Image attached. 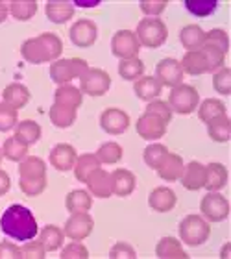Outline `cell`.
Listing matches in <instances>:
<instances>
[{
  "label": "cell",
  "instance_id": "cell-1",
  "mask_svg": "<svg viewBox=\"0 0 231 259\" xmlns=\"http://www.w3.org/2000/svg\"><path fill=\"white\" fill-rule=\"evenodd\" d=\"M0 230L6 235H10L11 239L22 241V243L35 239L39 232L37 221H35L33 213L21 204L10 205L2 213V217H0Z\"/></svg>",
  "mask_w": 231,
  "mask_h": 259
},
{
  "label": "cell",
  "instance_id": "cell-2",
  "mask_svg": "<svg viewBox=\"0 0 231 259\" xmlns=\"http://www.w3.org/2000/svg\"><path fill=\"white\" fill-rule=\"evenodd\" d=\"M224 60H226L224 52H220L211 45H204L200 50H193L183 58L181 69L191 76H198L204 72H213L216 69H222Z\"/></svg>",
  "mask_w": 231,
  "mask_h": 259
},
{
  "label": "cell",
  "instance_id": "cell-3",
  "mask_svg": "<svg viewBox=\"0 0 231 259\" xmlns=\"http://www.w3.org/2000/svg\"><path fill=\"white\" fill-rule=\"evenodd\" d=\"M61 54V41L54 33H43L37 39H30L22 45V56L32 63L54 60Z\"/></svg>",
  "mask_w": 231,
  "mask_h": 259
},
{
  "label": "cell",
  "instance_id": "cell-4",
  "mask_svg": "<svg viewBox=\"0 0 231 259\" xmlns=\"http://www.w3.org/2000/svg\"><path fill=\"white\" fill-rule=\"evenodd\" d=\"M21 187L30 196L39 194L44 187V163L39 157H28L21 165Z\"/></svg>",
  "mask_w": 231,
  "mask_h": 259
},
{
  "label": "cell",
  "instance_id": "cell-5",
  "mask_svg": "<svg viewBox=\"0 0 231 259\" xmlns=\"http://www.w3.org/2000/svg\"><path fill=\"white\" fill-rule=\"evenodd\" d=\"M211 228L200 215H189L179 222V237L189 246H200L209 239Z\"/></svg>",
  "mask_w": 231,
  "mask_h": 259
},
{
  "label": "cell",
  "instance_id": "cell-6",
  "mask_svg": "<svg viewBox=\"0 0 231 259\" xmlns=\"http://www.w3.org/2000/svg\"><path fill=\"white\" fill-rule=\"evenodd\" d=\"M167 39V26L161 19H145L137 26V41L148 49L161 47Z\"/></svg>",
  "mask_w": 231,
  "mask_h": 259
},
{
  "label": "cell",
  "instance_id": "cell-7",
  "mask_svg": "<svg viewBox=\"0 0 231 259\" xmlns=\"http://www.w3.org/2000/svg\"><path fill=\"white\" fill-rule=\"evenodd\" d=\"M198 91L191 85H176L172 87V91H170V97H168V106L172 111L176 113H181V115H189L193 113L196 106H198Z\"/></svg>",
  "mask_w": 231,
  "mask_h": 259
},
{
  "label": "cell",
  "instance_id": "cell-8",
  "mask_svg": "<svg viewBox=\"0 0 231 259\" xmlns=\"http://www.w3.org/2000/svg\"><path fill=\"white\" fill-rule=\"evenodd\" d=\"M202 213H204L205 219H209L211 222H222L226 221L227 215H229V204H227V198L224 194L216 193V191H211L204 196L202 200Z\"/></svg>",
  "mask_w": 231,
  "mask_h": 259
},
{
  "label": "cell",
  "instance_id": "cell-9",
  "mask_svg": "<svg viewBox=\"0 0 231 259\" xmlns=\"http://www.w3.org/2000/svg\"><path fill=\"white\" fill-rule=\"evenodd\" d=\"M109 85H111V80L102 69H87L81 74V89L91 97L104 95L109 89Z\"/></svg>",
  "mask_w": 231,
  "mask_h": 259
},
{
  "label": "cell",
  "instance_id": "cell-10",
  "mask_svg": "<svg viewBox=\"0 0 231 259\" xmlns=\"http://www.w3.org/2000/svg\"><path fill=\"white\" fill-rule=\"evenodd\" d=\"M111 50H113V54L118 56V58L129 60V58H135L137 52H139V41L135 37V33L128 32V30H120V32L115 33L113 43H111Z\"/></svg>",
  "mask_w": 231,
  "mask_h": 259
},
{
  "label": "cell",
  "instance_id": "cell-11",
  "mask_svg": "<svg viewBox=\"0 0 231 259\" xmlns=\"http://www.w3.org/2000/svg\"><path fill=\"white\" fill-rule=\"evenodd\" d=\"M156 78L161 85H170L176 87L181 83L183 80V69L181 63L176 60H163L157 63L156 67Z\"/></svg>",
  "mask_w": 231,
  "mask_h": 259
},
{
  "label": "cell",
  "instance_id": "cell-12",
  "mask_svg": "<svg viewBox=\"0 0 231 259\" xmlns=\"http://www.w3.org/2000/svg\"><path fill=\"white\" fill-rule=\"evenodd\" d=\"M97 35H98L97 24L93 21H89V19H81V21H78L74 26L70 28V39H72V43L76 47H81V49L91 47L97 41Z\"/></svg>",
  "mask_w": 231,
  "mask_h": 259
},
{
  "label": "cell",
  "instance_id": "cell-13",
  "mask_svg": "<svg viewBox=\"0 0 231 259\" xmlns=\"http://www.w3.org/2000/svg\"><path fill=\"white\" fill-rule=\"evenodd\" d=\"M100 126L104 128V132L113 135H120L126 132V128L129 126V117L126 111L117 108H109L102 113L100 119Z\"/></svg>",
  "mask_w": 231,
  "mask_h": 259
},
{
  "label": "cell",
  "instance_id": "cell-14",
  "mask_svg": "<svg viewBox=\"0 0 231 259\" xmlns=\"http://www.w3.org/2000/svg\"><path fill=\"white\" fill-rule=\"evenodd\" d=\"M87 70V63L81 60H70V61H58V63L52 65L50 69V76L52 80L58 81V83H65L67 80H72L74 76H78L81 72Z\"/></svg>",
  "mask_w": 231,
  "mask_h": 259
},
{
  "label": "cell",
  "instance_id": "cell-15",
  "mask_svg": "<svg viewBox=\"0 0 231 259\" xmlns=\"http://www.w3.org/2000/svg\"><path fill=\"white\" fill-rule=\"evenodd\" d=\"M93 230V219L85 213H74L67 221L65 226V235H69L70 239H85Z\"/></svg>",
  "mask_w": 231,
  "mask_h": 259
},
{
  "label": "cell",
  "instance_id": "cell-16",
  "mask_svg": "<svg viewBox=\"0 0 231 259\" xmlns=\"http://www.w3.org/2000/svg\"><path fill=\"white\" fill-rule=\"evenodd\" d=\"M181 184L187 187L189 191H196L200 187H205V178H207V174H205V167L204 165H200L196 161H191L187 167L183 168L181 172Z\"/></svg>",
  "mask_w": 231,
  "mask_h": 259
},
{
  "label": "cell",
  "instance_id": "cell-17",
  "mask_svg": "<svg viewBox=\"0 0 231 259\" xmlns=\"http://www.w3.org/2000/svg\"><path fill=\"white\" fill-rule=\"evenodd\" d=\"M165 126L167 124H165L163 120L146 113L145 117H141L139 122H137V132H139V135L145 137V139H159V137L165 135Z\"/></svg>",
  "mask_w": 231,
  "mask_h": 259
},
{
  "label": "cell",
  "instance_id": "cell-18",
  "mask_svg": "<svg viewBox=\"0 0 231 259\" xmlns=\"http://www.w3.org/2000/svg\"><path fill=\"white\" fill-rule=\"evenodd\" d=\"M135 187V178L133 174L126 170V168H118L111 174V193L118 194V196H128L131 194Z\"/></svg>",
  "mask_w": 231,
  "mask_h": 259
},
{
  "label": "cell",
  "instance_id": "cell-19",
  "mask_svg": "<svg viewBox=\"0 0 231 259\" xmlns=\"http://www.w3.org/2000/svg\"><path fill=\"white\" fill-rule=\"evenodd\" d=\"M148 202H150L152 209L165 213V211H170L176 205V194L167 187H157L150 193Z\"/></svg>",
  "mask_w": 231,
  "mask_h": 259
},
{
  "label": "cell",
  "instance_id": "cell-20",
  "mask_svg": "<svg viewBox=\"0 0 231 259\" xmlns=\"http://www.w3.org/2000/svg\"><path fill=\"white\" fill-rule=\"evenodd\" d=\"M85 184L91 187V191L100 198H106L111 194V176L108 172H104L100 168L93 170L89 176H87Z\"/></svg>",
  "mask_w": 231,
  "mask_h": 259
},
{
  "label": "cell",
  "instance_id": "cell-21",
  "mask_svg": "<svg viewBox=\"0 0 231 259\" xmlns=\"http://www.w3.org/2000/svg\"><path fill=\"white\" fill-rule=\"evenodd\" d=\"M50 161L58 170H69L76 161V150L69 145H58L50 152Z\"/></svg>",
  "mask_w": 231,
  "mask_h": 259
},
{
  "label": "cell",
  "instance_id": "cell-22",
  "mask_svg": "<svg viewBox=\"0 0 231 259\" xmlns=\"http://www.w3.org/2000/svg\"><path fill=\"white\" fill-rule=\"evenodd\" d=\"M205 187L209 191H218L227 184V168L222 163H209L205 167Z\"/></svg>",
  "mask_w": 231,
  "mask_h": 259
},
{
  "label": "cell",
  "instance_id": "cell-23",
  "mask_svg": "<svg viewBox=\"0 0 231 259\" xmlns=\"http://www.w3.org/2000/svg\"><path fill=\"white\" fill-rule=\"evenodd\" d=\"M179 39L183 47L193 52V50H200L205 45V32L196 24H189L181 30Z\"/></svg>",
  "mask_w": 231,
  "mask_h": 259
},
{
  "label": "cell",
  "instance_id": "cell-24",
  "mask_svg": "<svg viewBox=\"0 0 231 259\" xmlns=\"http://www.w3.org/2000/svg\"><path fill=\"white\" fill-rule=\"evenodd\" d=\"M135 95L143 100H154L161 95V89L163 85L157 81V78L154 76H145V78H141L137 83H135Z\"/></svg>",
  "mask_w": 231,
  "mask_h": 259
},
{
  "label": "cell",
  "instance_id": "cell-25",
  "mask_svg": "<svg viewBox=\"0 0 231 259\" xmlns=\"http://www.w3.org/2000/svg\"><path fill=\"white\" fill-rule=\"evenodd\" d=\"M157 170H159V176H161L163 180L174 182V180L179 178V176H181V172H183L181 157L176 156V154H168V156L163 159L161 165L157 167Z\"/></svg>",
  "mask_w": 231,
  "mask_h": 259
},
{
  "label": "cell",
  "instance_id": "cell-26",
  "mask_svg": "<svg viewBox=\"0 0 231 259\" xmlns=\"http://www.w3.org/2000/svg\"><path fill=\"white\" fill-rule=\"evenodd\" d=\"M209 126V137L216 143H227L231 137V122L227 119V115L216 117V119L207 122Z\"/></svg>",
  "mask_w": 231,
  "mask_h": 259
},
{
  "label": "cell",
  "instance_id": "cell-27",
  "mask_svg": "<svg viewBox=\"0 0 231 259\" xmlns=\"http://www.w3.org/2000/svg\"><path fill=\"white\" fill-rule=\"evenodd\" d=\"M4 100L8 106L11 108H22V106H26L28 100H30V93H28L26 87L19 85V83H13V85L6 87L4 89Z\"/></svg>",
  "mask_w": 231,
  "mask_h": 259
},
{
  "label": "cell",
  "instance_id": "cell-28",
  "mask_svg": "<svg viewBox=\"0 0 231 259\" xmlns=\"http://www.w3.org/2000/svg\"><path fill=\"white\" fill-rule=\"evenodd\" d=\"M72 15H74V8L69 2H49L47 4V17L52 22L61 24V22L69 21Z\"/></svg>",
  "mask_w": 231,
  "mask_h": 259
},
{
  "label": "cell",
  "instance_id": "cell-29",
  "mask_svg": "<svg viewBox=\"0 0 231 259\" xmlns=\"http://www.w3.org/2000/svg\"><path fill=\"white\" fill-rule=\"evenodd\" d=\"M222 115H226V106L220 100H215V98L204 100L198 109V117L204 122H209V120L216 119V117H222Z\"/></svg>",
  "mask_w": 231,
  "mask_h": 259
},
{
  "label": "cell",
  "instance_id": "cell-30",
  "mask_svg": "<svg viewBox=\"0 0 231 259\" xmlns=\"http://www.w3.org/2000/svg\"><path fill=\"white\" fill-rule=\"evenodd\" d=\"M39 137H41V128H39V124H35L33 120H24V122H21V124L17 126L15 139L21 141L22 145H26V146L32 145Z\"/></svg>",
  "mask_w": 231,
  "mask_h": 259
},
{
  "label": "cell",
  "instance_id": "cell-31",
  "mask_svg": "<svg viewBox=\"0 0 231 259\" xmlns=\"http://www.w3.org/2000/svg\"><path fill=\"white\" fill-rule=\"evenodd\" d=\"M118 72L124 80H135L143 76L145 72V63L139 60V58H129V60H122L118 65Z\"/></svg>",
  "mask_w": 231,
  "mask_h": 259
},
{
  "label": "cell",
  "instance_id": "cell-32",
  "mask_svg": "<svg viewBox=\"0 0 231 259\" xmlns=\"http://www.w3.org/2000/svg\"><path fill=\"white\" fill-rule=\"evenodd\" d=\"M39 243L43 244L44 250H56L63 243V232L58 226H44L39 237Z\"/></svg>",
  "mask_w": 231,
  "mask_h": 259
},
{
  "label": "cell",
  "instance_id": "cell-33",
  "mask_svg": "<svg viewBox=\"0 0 231 259\" xmlns=\"http://www.w3.org/2000/svg\"><path fill=\"white\" fill-rule=\"evenodd\" d=\"M91 207V196L83 191H74L67 196V209L72 213H85Z\"/></svg>",
  "mask_w": 231,
  "mask_h": 259
},
{
  "label": "cell",
  "instance_id": "cell-34",
  "mask_svg": "<svg viewBox=\"0 0 231 259\" xmlns=\"http://www.w3.org/2000/svg\"><path fill=\"white\" fill-rule=\"evenodd\" d=\"M74 108L63 106V104H56L52 111H50V119L58 126H70L74 122Z\"/></svg>",
  "mask_w": 231,
  "mask_h": 259
},
{
  "label": "cell",
  "instance_id": "cell-35",
  "mask_svg": "<svg viewBox=\"0 0 231 259\" xmlns=\"http://www.w3.org/2000/svg\"><path fill=\"white\" fill-rule=\"evenodd\" d=\"M98 157L93 156V154H83V156L78 159V167H76V178L80 180V182H85L87 176L93 172V170H97L98 168Z\"/></svg>",
  "mask_w": 231,
  "mask_h": 259
},
{
  "label": "cell",
  "instance_id": "cell-36",
  "mask_svg": "<svg viewBox=\"0 0 231 259\" xmlns=\"http://www.w3.org/2000/svg\"><path fill=\"white\" fill-rule=\"evenodd\" d=\"M185 8H187V11H191L194 17H209L213 15L216 11V8H218V2H215V0H204V2H193V0H187L185 2Z\"/></svg>",
  "mask_w": 231,
  "mask_h": 259
},
{
  "label": "cell",
  "instance_id": "cell-37",
  "mask_svg": "<svg viewBox=\"0 0 231 259\" xmlns=\"http://www.w3.org/2000/svg\"><path fill=\"white\" fill-rule=\"evenodd\" d=\"M56 104H63V106H70V108H78L81 104V93L74 87H59L56 93Z\"/></svg>",
  "mask_w": 231,
  "mask_h": 259
},
{
  "label": "cell",
  "instance_id": "cell-38",
  "mask_svg": "<svg viewBox=\"0 0 231 259\" xmlns=\"http://www.w3.org/2000/svg\"><path fill=\"white\" fill-rule=\"evenodd\" d=\"M98 161L102 163H117L120 157H122V148L117 145V143H104L102 146H100V150H98L97 154Z\"/></svg>",
  "mask_w": 231,
  "mask_h": 259
},
{
  "label": "cell",
  "instance_id": "cell-39",
  "mask_svg": "<svg viewBox=\"0 0 231 259\" xmlns=\"http://www.w3.org/2000/svg\"><path fill=\"white\" fill-rule=\"evenodd\" d=\"M157 255L161 257H170V255H176V257H187V254L181 250V244L177 243L176 239H163L161 243L157 244Z\"/></svg>",
  "mask_w": 231,
  "mask_h": 259
},
{
  "label": "cell",
  "instance_id": "cell-40",
  "mask_svg": "<svg viewBox=\"0 0 231 259\" xmlns=\"http://www.w3.org/2000/svg\"><path fill=\"white\" fill-rule=\"evenodd\" d=\"M167 156H168L167 148L161 145H150L145 150V161H146V165L152 168L159 167V165L163 163V159H165Z\"/></svg>",
  "mask_w": 231,
  "mask_h": 259
},
{
  "label": "cell",
  "instance_id": "cell-41",
  "mask_svg": "<svg viewBox=\"0 0 231 259\" xmlns=\"http://www.w3.org/2000/svg\"><path fill=\"white\" fill-rule=\"evenodd\" d=\"M205 45H211L218 49L220 52L227 54V49H229V37L224 30H211V32L205 33Z\"/></svg>",
  "mask_w": 231,
  "mask_h": 259
},
{
  "label": "cell",
  "instance_id": "cell-42",
  "mask_svg": "<svg viewBox=\"0 0 231 259\" xmlns=\"http://www.w3.org/2000/svg\"><path fill=\"white\" fill-rule=\"evenodd\" d=\"M146 113L152 115V117H157V119L163 120L165 124H168L170 119H172V109H170V106H168L167 102H161V100H154V102L148 104Z\"/></svg>",
  "mask_w": 231,
  "mask_h": 259
},
{
  "label": "cell",
  "instance_id": "cell-43",
  "mask_svg": "<svg viewBox=\"0 0 231 259\" xmlns=\"http://www.w3.org/2000/svg\"><path fill=\"white\" fill-rule=\"evenodd\" d=\"M26 152H28V146L22 145L21 141H17L15 137H11V139H8L4 143V154L10 157V159H13V161L24 159Z\"/></svg>",
  "mask_w": 231,
  "mask_h": 259
},
{
  "label": "cell",
  "instance_id": "cell-44",
  "mask_svg": "<svg viewBox=\"0 0 231 259\" xmlns=\"http://www.w3.org/2000/svg\"><path fill=\"white\" fill-rule=\"evenodd\" d=\"M213 87L220 95H229L231 93V70L229 69H220L213 76Z\"/></svg>",
  "mask_w": 231,
  "mask_h": 259
},
{
  "label": "cell",
  "instance_id": "cell-45",
  "mask_svg": "<svg viewBox=\"0 0 231 259\" xmlns=\"http://www.w3.org/2000/svg\"><path fill=\"white\" fill-rule=\"evenodd\" d=\"M35 10H37L35 2H13V4H11V13H13V17L19 19V21L32 19Z\"/></svg>",
  "mask_w": 231,
  "mask_h": 259
},
{
  "label": "cell",
  "instance_id": "cell-46",
  "mask_svg": "<svg viewBox=\"0 0 231 259\" xmlns=\"http://www.w3.org/2000/svg\"><path fill=\"white\" fill-rule=\"evenodd\" d=\"M15 122H17L15 109L11 108V106H8V104H0V132L10 130Z\"/></svg>",
  "mask_w": 231,
  "mask_h": 259
},
{
  "label": "cell",
  "instance_id": "cell-47",
  "mask_svg": "<svg viewBox=\"0 0 231 259\" xmlns=\"http://www.w3.org/2000/svg\"><path fill=\"white\" fill-rule=\"evenodd\" d=\"M87 255H89V254H87L85 246H83V244H76V243L69 244V246L61 252V257H63V259H67V257H83V259H85Z\"/></svg>",
  "mask_w": 231,
  "mask_h": 259
},
{
  "label": "cell",
  "instance_id": "cell-48",
  "mask_svg": "<svg viewBox=\"0 0 231 259\" xmlns=\"http://www.w3.org/2000/svg\"><path fill=\"white\" fill-rule=\"evenodd\" d=\"M44 252H47V250H44V246L41 243H30L26 246V248L22 250L21 252V255H26V257H44Z\"/></svg>",
  "mask_w": 231,
  "mask_h": 259
},
{
  "label": "cell",
  "instance_id": "cell-49",
  "mask_svg": "<svg viewBox=\"0 0 231 259\" xmlns=\"http://www.w3.org/2000/svg\"><path fill=\"white\" fill-rule=\"evenodd\" d=\"M109 255H111V257H135V252H133V248H131L129 244L117 243Z\"/></svg>",
  "mask_w": 231,
  "mask_h": 259
},
{
  "label": "cell",
  "instance_id": "cell-50",
  "mask_svg": "<svg viewBox=\"0 0 231 259\" xmlns=\"http://www.w3.org/2000/svg\"><path fill=\"white\" fill-rule=\"evenodd\" d=\"M165 6H167V2H143L141 10L145 13H150V15H159L165 10Z\"/></svg>",
  "mask_w": 231,
  "mask_h": 259
},
{
  "label": "cell",
  "instance_id": "cell-51",
  "mask_svg": "<svg viewBox=\"0 0 231 259\" xmlns=\"http://www.w3.org/2000/svg\"><path fill=\"white\" fill-rule=\"evenodd\" d=\"M0 257H21V252L17 250L15 244L11 243H0Z\"/></svg>",
  "mask_w": 231,
  "mask_h": 259
},
{
  "label": "cell",
  "instance_id": "cell-52",
  "mask_svg": "<svg viewBox=\"0 0 231 259\" xmlns=\"http://www.w3.org/2000/svg\"><path fill=\"white\" fill-rule=\"evenodd\" d=\"M10 185H11L10 176H8V174H6L4 170H0V196L10 191Z\"/></svg>",
  "mask_w": 231,
  "mask_h": 259
},
{
  "label": "cell",
  "instance_id": "cell-53",
  "mask_svg": "<svg viewBox=\"0 0 231 259\" xmlns=\"http://www.w3.org/2000/svg\"><path fill=\"white\" fill-rule=\"evenodd\" d=\"M6 15H8V8H6L4 4H0V22L4 21Z\"/></svg>",
  "mask_w": 231,
  "mask_h": 259
},
{
  "label": "cell",
  "instance_id": "cell-54",
  "mask_svg": "<svg viewBox=\"0 0 231 259\" xmlns=\"http://www.w3.org/2000/svg\"><path fill=\"white\" fill-rule=\"evenodd\" d=\"M78 6H81V8H93V6H98L100 2H76Z\"/></svg>",
  "mask_w": 231,
  "mask_h": 259
},
{
  "label": "cell",
  "instance_id": "cell-55",
  "mask_svg": "<svg viewBox=\"0 0 231 259\" xmlns=\"http://www.w3.org/2000/svg\"><path fill=\"white\" fill-rule=\"evenodd\" d=\"M0 161H2V152H0Z\"/></svg>",
  "mask_w": 231,
  "mask_h": 259
}]
</instances>
